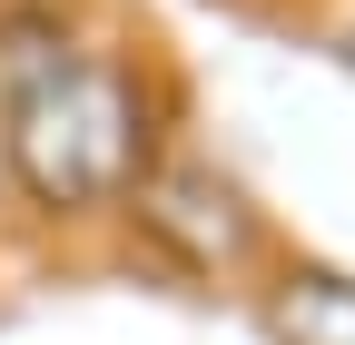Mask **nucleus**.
<instances>
[{
	"label": "nucleus",
	"instance_id": "1",
	"mask_svg": "<svg viewBox=\"0 0 355 345\" xmlns=\"http://www.w3.org/2000/svg\"><path fill=\"white\" fill-rule=\"evenodd\" d=\"M0 158L50 218H99L148 178V99L119 50L60 30L0 39Z\"/></svg>",
	"mask_w": 355,
	"mask_h": 345
},
{
	"label": "nucleus",
	"instance_id": "2",
	"mask_svg": "<svg viewBox=\"0 0 355 345\" xmlns=\"http://www.w3.org/2000/svg\"><path fill=\"white\" fill-rule=\"evenodd\" d=\"M277 345H355V286L345 276H286L277 286Z\"/></svg>",
	"mask_w": 355,
	"mask_h": 345
}]
</instances>
